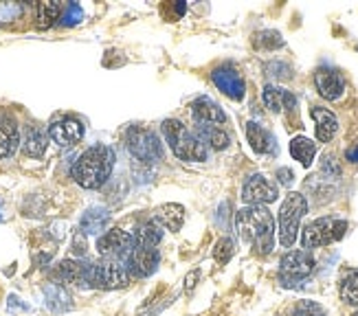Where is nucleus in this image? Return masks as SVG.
I'll use <instances>...</instances> for the list:
<instances>
[{
  "label": "nucleus",
  "instance_id": "f257e3e1",
  "mask_svg": "<svg viewBox=\"0 0 358 316\" xmlns=\"http://www.w3.org/2000/svg\"><path fill=\"white\" fill-rule=\"evenodd\" d=\"M240 240L251 246L255 255L266 257L275 248V220L266 207H244L236 213Z\"/></svg>",
  "mask_w": 358,
  "mask_h": 316
},
{
  "label": "nucleus",
  "instance_id": "f03ea898",
  "mask_svg": "<svg viewBox=\"0 0 358 316\" xmlns=\"http://www.w3.org/2000/svg\"><path fill=\"white\" fill-rule=\"evenodd\" d=\"M113 167H115V152L108 145H92L73 165V178L84 189H99L110 178Z\"/></svg>",
  "mask_w": 358,
  "mask_h": 316
},
{
  "label": "nucleus",
  "instance_id": "7ed1b4c3",
  "mask_svg": "<svg viewBox=\"0 0 358 316\" xmlns=\"http://www.w3.org/2000/svg\"><path fill=\"white\" fill-rule=\"evenodd\" d=\"M163 136L169 143V150L174 152V156H178L180 161H192V163H200L207 161V148L202 145V141L187 130V125L178 119H165L163 125Z\"/></svg>",
  "mask_w": 358,
  "mask_h": 316
},
{
  "label": "nucleus",
  "instance_id": "20e7f679",
  "mask_svg": "<svg viewBox=\"0 0 358 316\" xmlns=\"http://www.w3.org/2000/svg\"><path fill=\"white\" fill-rule=\"evenodd\" d=\"M306 213H308V200L297 192H290L282 202V207H279V215H277L279 244L284 248H292L294 242H297L299 227Z\"/></svg>",
  "mask_w": 358,
  "mask_h": 316
},
{
  "label": "nucleus",
  "instance_id": "39448f33",
  "mask_svg": "<svg viewBox=\"0 0 358 316\" xmlns=\"http://www.w3.org/2000/svg\"><path fill=\"white\" fill-rule=\"evenodd\" d=\"M348 231V222L338 217H319L313 220L310 224L303 227L301 231V246L303 250H315V248H323L330 246L334 242H338L341 237Z\"/></svg>",
  "mask_w": 358,
  "mask_h": 316
},
{
  "label": "nucleus",
  "instance_id": "423d86ee",
  "mask_svg": "<svg viewBox=\"0 0 358 316\" xmlns=\"http://www.w3.org/2000/svg\"><path fill=\"white\" fill-rule=\"evenodd\" d=\"M88 288L97 290H119L128 288L132 283L130 273L123 268V264L115 261H88V273H86Z\"/></svg>",
  "mask_w": 358,
  "mask_h": 316
},
{
  "label": "nucleus",
  "instance_id": "0eeeda50",
  "mask_svg": "<svg viewBox=\"0 0 358 316\" xmlns=\"http://www.w3.org/2000/svg\"><path fill=\"white\" fill-rule=\"evenodd\" d=\"M132 250H134L132 233L123 231V229H110L97 237V252L103 261L123 264Z\"/></svg>",
  "mask_w": 358,
  "mask_h": 316
},
{
  "label": "nucleus",
  "instance_id": "6e6552de",
  "mask_svg": "<svg viewBox=\"0 0 358 316\" xmlns=\"http://www.w3.org/2000/svg\"><path fill=\"white\" fill-rule=\"evenodd\" d=\"M128 150L134 158L143 163H159L163 158V148L159 143V136L145 128H130L128 130Z\"/></svg>",
  "mask_w": 358,
  "mask_h": 316
},
{
  "label": "nucleus",
  "instance_id": "1a4fd4ad",
  "mask_svg": "<svg viewBox=\"0 0 358 316\" xmlns=\"http://www.w3.org/2000/svg\"><path fill=\"white\" fill-rule=\"evenodd\" d=\"M315 271V257L308 250H288L279 261V279L284 286H292L294 281H301Z\"/></svg>",
  "mask_w": 358,
  "mask_h": 316
},
{
  "label": "nucleus",
  "instance_id": "9d476101",
  "mask_svg": "<svg viewBox=\"0 0 358 316\" xmlns=\"http://www.w3.org/2000/svg\"><path fill=\"white\" fill-rule=\"evenodd\" d=\"M279 198V189L273 180H268L262 173L248 176L242 187V200L246 207H266Z\"/></svg>",
  "mask_w": 358,
  "mask_h": 316
},
{
  "label": "nucleus",
  "instance_id": "9b49d317",
  "mask_svg": "<svg viewBox=\"0 0 358 316\" xmlns=\"http://www.w3.org/2000/svg\"><path fill=\"white\" fill-rule=\"evenodd\" d=\"M159 264H161V252L157 248H134L128 255V259L123 261V268L130 273V277L145 279L157 273Z\"/></svg>",
  "mask_w": 358,
  "mask_h": 316
},
{
  "label": "nucleus",
  "instance_id": "f8f14e48",
  "mask_svg": "<svg viewBox=\"0 0 358 316\" xmlns=\"http://www.w3.org/2000/svg\"><path fill=\"white\" fill-rule=\"evenodd\" d=\"M211 82L215 84V88L224 92L229 99L233 101H242L244 99V90H246V84H244V77L242 73H238L233 66H220L211 73Z\"/></svg>",
  "mask_w": 358,
  "mask_h": 316
},
{
  "label": "nucleus",
  "instance_id": "ddd939ff",
  "mask_svg": "<svg viewBox=\"0 0 358 316\" xmlns=\"http://www.w3.org/2000/svg\"><path fill=\"white\" fill-rule=\"evenodd\" d=\"M84 136V125L73 117H64L59 121H53L49 128V138L59 148H73L82 141Z\"/></svg>",
  "mask_w": 358,
  "mask_h": 316
},
{
  "label": "nucleus",
  "instance_id": "4468645a",
  "mask_svg": "<svg viewBox=\"0 0 358 316\" xmlns=\"http://www.w3.org/2000/svg\"><path fill=\"white\" fill-rule=\"evenodd\" d=\"M88 273V261H77V259H64L53 268V279L59 286H77V288H88L86 281Z\"/></svg>",
  "mask_w": 358,
  "mask_h": 316
},
{
  "label": "nucleus",
  "instance_id": "2eb2a0df",
  "mask_svg": "<svg viewBox=\"0 0 358 316\" xmlns=\"http://www.w3.org/2000/svg\"><path fill=\"white\" fill-rule=\"evenodd\" d=\"M315 86L319 90V94L328 101H336L343 97L345 92V79L336 69H319L315 73Z\"/></svg>",
  "mask_w": 358,
  "mask_h": 316
},
{
  "label": "nucleus",
  "instance_id": "dca6fc26",
  "mask_svg": "<svg viewBox=\"0 0 358 316\" xmlns=\"http://www.w3.org/2000/svg\"><path fill=\"white\" fill-rule=\"evenodd\" d=\"M192 115L198 121V125H222L227 123V115L224 110L217 106L213 99L209 97H198L192 103Z\"/></svg>",
  "mask_w": 358,
  "mask_h": 316
},
{
  "label": "nucleus",
  "instance_id": "f3484780",
  "mask_svg": "<svg viewBox=\"0 0 358 316\" xmlns=\"http://www.w3.org/2000/svg\"><path fill=\"white\" fill-rule=\"evenodd\" d=\"M152 220L157 222L161 229H167L172 233H178L185 224V207L182 204H176V202H167V204H161V207L154 209L152 213Z\"/></svg>",
  "mask_w": 358,
  "mask_h": 316
},
{
  "label": "nucleus",
  "instance_id": "a211bd4d",
  "mask_svg": "<svg viewBox=\"0 0 358 316\" xmlns=\"http://www.w3.org/2000/svg\"><path fill=\"white\" fill-rule=\"evenodd\" d=\"M310 115H313V119H315L317 141H321V143H328V141H332L336 130H338V119H336V115L332 113V110L315 106L313 110H310Z\"/></svg>",
  "mask_w": 358,
  "mask_h": 316
},
{
  "label": "nucleus",
  "instance_id": "6ab92c4d",
  "mask_svg": "<svg viewBox=\"0 0 358 316\" xmlns=\"http://www.w3.org/2000/svg\"><path fill=\"white\" fill-rule=\"evenodd\" d=\"M262 99H264V103H266V108L271 110V113H275V115L284 113V110H292L294 103H297V99H294V94L290 90L279 88L275 84L264 86Z\"/></svg>",
  "mask_w": 358,
  "mask_h": 316
},
{
  "label": "nucleus",
  "instance_id": "aec40b11",
  "mask_svg": "<svg viewBox=\"0 0 358 316\" xmlns=\"http://www.w3.org/2000/svg\"><path fill=\"white\" fill-rule=\"evenodd\" d=\"M132 240H134V248H157L163 240V229L150 217L145 222L136 224Z\"/></svg>",
  "mask_w": 358,
  "mask_h": 316
},
{
  "label": "nucleus",
  "instance_id": "412c9836",
  "mask_svg": "<svg viewBox=\"0 0 358 316\" xmlns=\"http://www.w3.org/2000/svg\"><path fill=\"white\" fill-rule=\"evenodd\" d=\"M49 145V132H44L40 125H27L22 134V150L31 158H40Z\"/></svg>",
  "mask_w": 358,
  "mask_h": 316
},
{
  "label": "nucleus",
  "instance_id": "4be33fe9",
  "mask_svg": "<svg viewBox=\"0 0 358 316\" xmlns=\"http://www.w3.org/2000/svg\"><path fill=\"white\" fill-rule=\"evenodd\" d=\"M20 145V130L11 117L0 119V158H9Z\"/></svg>",
  "mask_w": 358,
  "mask_h": 316
},
{
  "label": "nucleus",
  "instance_id": "5701e85b",
  "mask_svg": "<svg viewBox=\"0 0 358 316\" xmlns=\"http://www.w3.org/2000/svg\"><path fill=\"white\" fill-rule=\"evenodd\" d=\"M108 224H110V213L101 207H92L88 211H84V215L80 220V229L86 235H103Z\"/></svg>",
  "mask_w": 358,
  "mask_h": 316
},
{
  "label": "nucleus",
  "instance_id": "b1692460",
  "mask_svg": "<svg viewBox=\"0 0 358 316\" xmlns=\"http://www.w3.org/2000/svg\"><path fill=\"white\" fill-rule=\"evenodd\" d=\"M44 303L51 312H57V314L73 308L71 294L66 292L64 286H59V283H46L44 286Z\"/></svg>",
  "mask_w": 358,
  "mask_h": 316
},
{
  "label": "nucleus",
  "instance_id": "393cba45",
  "mask_svg": "<svg viewBox=\"0 0 358 316\" xmlns=\"http://www.w3.org/2000/svg\"><path fill=\"white\" fill-rule=\"evenodd\" d=\"M198 138L202 141V145H209L211 150H227L231 138L229 134L220 128V125H198Z\"/></svg>",
  "mask_w": 358,
  "mask_h": 316
},
{
  "label": "nucleus",
  "instance_id": "a878e982",
  "mask_svg": "<svg viewBox=\"0 0 358 316\" xmlns=\"http://www.w3.org/2000/svg\"><path fill=\"white\" fill-rule=\"evenodd\" d=\"M290 156L294 161H299L303 167H310L317 156V143L310 141L308 136H294L290 141Z\"/></svg>",
  "mask_w": 358,
  "mask_h": 316
},
{
  "label": "nucleus",
  "instance_id": "bb28decb",
  "mask_svg": "<svg viewBox=\"0 0 358 316\" xmlns=\"http://www.w3.org/2000/svg\"><path fill=\"white\" fill-rule=\"evenodd\" d=\"M246 138L248 143H251L253 152L257 154H268L273 150V136L262 128V125H257L255 121H248L246 123Z\"/></svg>",
  "mask_w": 358,
  "mask_h": 316
},
{
  "label": "nucleus",
  "instance_id": "cd10ccee",
  "mask_svg": "<svg viewBox=\"0 0 358 316\" xmlns=\"http://www.w3.org/2000/svg\"><path fill=\"white\" fill-rule=\"evenodd\" d=\"M341 301L358 308V268H348L338 283Z\"/></svg>",
  "mask_w": 358,
  "mask_h": 316
},
{
  "label": "nucleus",
  "instance_id": "c85d7f7f",
  "mask_svg": "<svg viewBox=\"0 0 358 316\" xmlns=\"http://www.w3.org/2000/svg\"><path fill=\"white\" fill-rule=\"evenodd\" d=\"M62 11H64V5H59V3H40L38 5V27L51 29L62 18Z\"/></svg>",
  "mask_w": 358,
  "mask_h": 316
},
{
  "label": "nucleus",
  "instance_id": "c756f323",
  "mask_svg": "<svg viewBox=\"0 0 358 316\" xmlns=\"http://www.w3.org/2000/svg\"><path fill=\"white\" fill-rule=\"evenodd\" d=\"M233 255H236V242H233L231 237H220L213 246V259L224 266V264H229V259Z\"/></svg>",
  "mask_w": 358,
  "mask_h": 316
},
{
  "label": "nucleus",
  "instance_id": "7c9ffc66",
  "mask_svg": "<svg viewBox=\"0 0 358 316\" xmlns=\"http://www.w3.org/2000/svg\"><path fill=\"white\" fill-rule=\"evenodd\" d=\"M290 316H328L325 314V310L317 303V301H299V303H294Z\"/></svg>",
  "mask_w": 358,
  "mask_h": 316
},
{
  "label": "nucleus",
  "instance_id": "2f4dec72",
  "mask_svg": "<svg viewBox=\"0 0 358 316\" xmlns=\"http://www.w3.org/2000/svg\"><path fill=\"white\" fill-rule=\"evenodd\" d=\"M255 44L259 49H279V46H284V40L277 31H262L255 36Z\"/></svg>",
  "mask_w": 358,
  "mask_h": 316
},
{
  "label": "nucleus",
  "instance_id": "473e14b6",
  "mask_svg": "<svg viewBox=\"0 0 358 316\" xmlns=\"http://www.w3.org/2000/svg\"><path fill=\"white\" fill-rule=\"evenodd\" d=\"M82 7L80 5H75V3H71V5H66L64 7V11H62V22L64 24H77L82 20Z\"/></svg>",
  "mask_w": 358,
  "mask_h": 316
},
{
  "label": "nucleus",
  "instance_id": "72a5a7b5",
  "mask_svg": "<svg viewBox=\"0 0 358 316\" xmlns=\"http://www.w3.org/2000/svg\"><path fill=\"white\" fill-rule=\"evenodd\" d=\"M22 13V5L18 3H0V20H15Z\"/></svg>",
  "mask_w": 358,
  "mask_h": 316
},
{
  "label": "nucleus",
  "instance_id": "f704fd0d",
  "mask_svg": "<svg viewBox=\"0 0 358 316\" xmlns=\"http://www.w3.org/2000/svg\"><path fill=\"white\" fill-rule=\"evenodd\" d=\"M277 178H279V182H282V185H292L294 173H292V169H288V167H279V169H277Z\"/></svg>",
  "mask_w": 358,
  "mask_h": 316
},
{
  "label": "nucleus",
  "instance_id": "c9c22d12",
  "mask_svg": "<svg viewBox=\"0 0 358 316\" xmlns=\"http://www.w3.org/2000/svg\"><path fill=\"white\" fill-rule=\"evenodd\" d=\"M73 252H75V255H86V242H84V237L80 233H77L75 240H73Z\"/></svg>",
  "mask_w": 358,
  "mask_h": 316
},
{
  "label": "nucleus",
  "instance_id": "e433bc0d",
  "mask_svg": "<svg viewBox=\"0 0 358 316\" xmlns=\"http://www.w3.org/2000/svg\"><path fill=\"white\" fill-rule=\"evenodd\" d=\"M198 277H200V273H198V271H194V273H189V275L185 277V290H187V292H192V290L196 288Z\"/></svg>",
  "mask_w": 358,
  "mask_h": 316
},
{
  "label": "nucleus",
  "instance_id": "4c0bfd02",
  "mask_svg": "<svg viewBox=\"0 0 358 316\" xmlns=\"http://www.w3.org/2000/svg\"><path fill=\"white\" fill-rule=\"evenodd\" d=\"M15 308H22V310H29L24 303H20L18 301V299H15V296H9V310H15Z\"/></svg>",
  "mask_w": 358,
  "mask_h": 316
},
{
  "label": "nucleus",
  "instance_id": "58836bf2",
  "mask_svg": "<svg viewBox=\"0 0 358 316\" xmlns=\"http://www.w3.org/2000/svg\"><path fill=\"white\" fill-rule=\"evenodd\" d=\"M352 316H358V312H354V314H352Z\"/></svg>",
  "mask_w": 358,
  "mask_h": 316
}]
</instances>
